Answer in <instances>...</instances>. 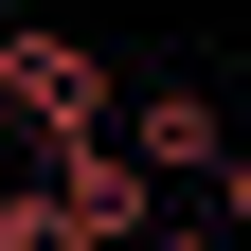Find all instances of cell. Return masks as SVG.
<instances>
[{
  "label": "cell",
  "mask_w": 251,
  "mask_h": 251,
  "mask_svg": "<svg viewBox=\"0 0 251 251\" xmlns=\"http://www.w3.org/2000/svg\"><path fill=\"white\" fill-rule=\"evenodd\" d=\"M162 251H198V233H162Z\"/></svg>",
  "instance_id": "52a82bcc"
},
{
  "label": "cell",
  "mask_w": 251,
  "mask_h": 251,
  "mask_svg": "<svg viewBox=\"0 0 251 251\" xmlns=\"http://www.w3.org/2000/svg\"><path fill=\"white\" fill-rule=\"evenodd\" d=\"M18 126H36V162L126 144V126H108V54H90V36H18Z\"/></svg>",
  "instance_id": "6da1fadb"
},
{
  "label": "cell",
  "mask_w": 251,
  "mask_h": 251,
  "mask_svg": "<svg viewBox=\"0 0 251 251\" xmlns=\"http://www.w3.org/2000/svg\"><path fill=\"white\" fill-rule=\"evenodd\" d=\"M0 251H90V233H72V198L36 179V198H0Z\"/></svg>",
  "instance_id": "277c9868"
},
{
  "label": "cell",
  "mask_w": 251,
  "mask_h": 251,
  "mask_svg": "<svg viewBox=\"0 0 251 251\" xmlns=\"http://www.w3.org/2000/svg\"><path fill=\"white\" fill-rule=\"evenodd\" d=\"M215 215H233V251H251V162H233V179H215Z\"/></svg>",
  "instance_id": "5b68a950"
},
{
  "label": "cell",
  "mask_w": 251,
  "mask_h": 251,
  "mask_svg": "<svg viewBox=\"0 0 251 251\" xmlns=\"http://www.w3.org/2000/svg\"><path fill=\"white\" fill-rule=\"evenodd\" d=\"M126 162H144V179H233L251 144L215 126V90H144V108H126Z\"/></svg>",
  "instance_id": "7a4b0ae2"
},
{
  "label": "cell",
  "mask_w": 251,
  "mask_h": 251,
  "mask_svg": "<svg viewBox=\"0 0 251 251\" xmlns=\"http://www.w3.org/2000/svg\"><path fill=\"white\" fill-rule=\"evenodd\" d=\"M0 108H18V36H0Z\"/></svg>",
  "instance_id": "8992f818"
},
{
  "label": "cell",
  "mask_w": 251,
  "mask_h": 251,
  "mask_svg": "<svg viewBox=\"0 0 251 251\" xmlns=\"http://www.w3.org/2000/svg\"><path fill=\"white\" fill-rule=\"evenodd\" d=\"M36 179L72 198L90 251H162V233H144V162H126V144H72V162H36Z\"/></svg>",
  "instance_id": "3957f363"
}]
</instances>
